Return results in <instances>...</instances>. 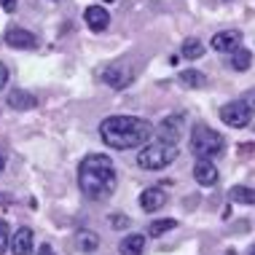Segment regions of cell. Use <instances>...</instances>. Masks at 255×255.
<instances>
[{
  "label": "cell",
  "instance_id": "obj_30",
  "mask_svg": "<svg viewBox=\"0 0 255 255\" xmlns=\"http://www.w3.org/2000/svg\"><path fill=\"white\" fill-rule=\"evenodd\" d=\"M247 255H255V245H253V247H250V253H247Z\"/></svg>",
  "mask_w": 255,
  "mask_h": 255
},
{
  "label": "cell",
  "instance_id": "obj_16",
  "mask_svg": "<svg viewBox=\"0 0 255 255\" xmlns=\"http://www.w3.org/2000/svg\"><path fill=\"white\" fill-rule=\"evenodd\" d=\"M75 242H78L81 253H94L100 247V234L92 231V229H81L78 234H75Z\"/></svg>",
  "mask_w": 255,
  "mask_h": 255
},
{
  "label": "cell",
  "instance_id": "obj_10",
  "mask_svg": "<svg viewBox=\"0 0 255 255\" xmlns=\"http://www.w3.org/2000/svg\"><path fill=\"white\" fill-rule=\"evenodd\" d=\"M194 180L199 185H204V188H210V185H215L220 180V172L210 158H199V161L194 164Z\"/></svg>",
  "mask_w": 255,
  "mask_h": 255
},
{
  "label": "cell",
  "instance_id": "obj_28",
  "mask_svg": "<svg viewBox=\"0 0 255 255\" xmlns=\"http://www.w3.org/2000/svg\"><path fill=\"white\" fill-rule=\"evenodd\" d=\"M40 255H51V247H49V245H43V247H40Z\"/></svg>",
  "mask_w": 255,
  "mask_h": 255
},
{
  "label": "cell",
  "instance_id": "obj_7",
  "mask_svg": "<svg viewBox=\"0 0 255 255\" xmlns=\"http://www.w3.org/2000/svg\"><path fill=\"white\" fill-rule=\"evenodd\" d=\"M3 40H5V46H11V49H22V51L35 49L38 46V38L32 35L30 30H22V27H8Z\"/></svg>",
  "mask_w": 255,
  "mask_h": 255
},
{
  "label": "cell",
  "instance_id": "obj_14",
  "mask_svg": "<svg viewBox=\"0 0 255 255\" xmlns=\"http://www.w3.org/2000/svg\"><path fill=\"white\" fill-rule=\"evenodd\" d=\"M164 204H167V194L161 188H145L140 194V207L145 212H158Z\"/></svg>",
  "mask_w": 255,
  "mask_h": 255
},
{
  "label": "cell",
  "instance_id": "obj_3",
  "mask_svg": "<svg viewBox=\"0 0 255 255\" xmlns=\"http://www.w3.org/2000/svg\"><path fill=\"white\" fill-rule=\"evenodd\" d=\"M188 148H191V153H194L196 158H215V156L223 153L226 140H223V134L215 132L212 127L199 124V127H194V132H191Z\"/></svg>",
  "mask_w": 255,
  "mask_h": 255
},
{
  "label": "cell",
  "instance_id": "obj_27",
  "mask_svg": "<svg viewBox=\"0 0 255 255\" xmlns=\"http://www.w3.org/2000/svg\"><path fill=\"white\" fill-rule=\"evenodd\" d=\"M242 100L247 102V105H250V110H253V113H255V89H253L250 94H247V97H242Z\"/></svg>",
  "mask_w": 255,
  "mask_h": 255
},
{
  "label": "cell",
  "instance_id": "obj_21",
  "mask_svg": "<svg viewBox=\"0 0 255 255\" xmlns=\"http://www.w3.org/2000/svg\"><path fill=\"white\" fill-rule=\"evenodd\" d=\"M177 226V220L175 218H164V220H153V223L148 226V237H161V234H167L172 231Z\"/></svg>",
  "mask_w": 255,
  "mask_h": 255
},
{
  "label": "cell",
  "instance_id": "obj_2",
  "mask_svg": "<svg viewBox=\"0 0 255 255\" xmlns=\"http://www.w3.org/2000/svg\"><path fill=\"white\" fill-rule=\"evenodd\" d=\"M156 134L153 124L137 116H108L100 124V137L108 148L113 150H129V148H142L148 140Z\"/></svg>",
  "mask_w": 255,
  "mask_h": 255
},
{
  "label": "cell",
  "instance_id": "obj_15",
  "mask_svg": "<svg viewBox=\"0 0 255 255\" xmlns=\"http://www.w3.org/2000/svg\"><path fill=\"white\" fill-rule=\"evenodd\" d=\"M142 250H145V234H129L119 242L121 255H142Z\"/></svg>",
  "mask_w": 255,
  "mask_h": 255
},
{
  "label": "cell",
  "instance_id": "obj_23",
  "mask_svg": "<svg viewBox=\"0 0 255 255\" xmlns=\"http://www.w3.org/2000/svg\"><path fill=\"white\" fill-rule=\"evenodd\" d=\"M110 226L113 229H129V218L127 215H110Z\"/></svg>",
  "mask_w": 255,
  "mask_h": 255
},
{
  "label": "cell",
  "instance_id": "obj_8",
  "mask_svg": "<svg viewBox=\"0 0 255 255\" xmlns=\"http://www.w3.org/2000/svg\"><path fill=\"white\" fill-rule=\"evenodd\" d=\"M183 132H185V119L177 113V116H167V119L158 124L156 134L161 137V140H167V142H177L183 137Z\"/></svg>",
  "mask_w": 255,
  "mask_h": 255
},
{
  "label": "cell",
  "instance_id": "obj_5",
  "mask_svg": "<svg viewBox=\"0 0 255 255\" xmlns=\"http://www.w3.org/2000/svg\"><path fill=\"white\" fill-rule=\"evenodd\" d=\"M250 119H253V110L245 100H234L229 105L220 108V121L231 129H245L250 124Z\"/></svg>",
  "mask_w": 255,
  "mask_h": 255
},
{
  "label": "cell",
  "instance_id": "obj_13",
  "mask_svg": "<svg viewBox=\"0 0 255 255\" xmlns=\"http://www.w3.org/2000/svg\"><path fill=\"white\" fill-rule=\"evenodd\" d=\"M84 19H86L89 30H94V32L108 30V24H110V13L102 8V5H89V8L84 11Z\"/></svg>",
  "mask_w": 255,
  "mask_h": 255
},
{
  "label": "cell",
  "instance_id": "obj_4",
  "mask_svg": "<svg viewBox=\"0 0 255 255\" xmlns=\"http://www.w3.org/2000/svg\"><path fill=\"white\" fill-rule=\"evenodd\" d=\"M175 158H177V142L158 140V142H148V145H142V150L137 153V164H140L142 169L158 172V169H167Z\"/></svg>",
  "mask_w": 255,
  "mask_h": 255
},
{
  "label": "cell",
  "instance_id": "obj_6",
  "mask_svg": "<svg viewBox=\"0 0 255 255\" xmlns=\"http://www.w3.org/2000/svg\"><path fill=\"white\" fill-rule=\"evenodd\" d=\"M210 46L220 54H234L242 46V32L239 30H223V32H215L210 40Z\"/></svg>",
  "mask_w": 255,
  "mask_h": 255
},
{
  "label": "cell",
  "instance_id": "obj_22",
  "mask_svg": "<svg viewBox=\"0 0 255 255\" xmlns=\"http://www.w3.org/2000/svg\"><path fill=\"white\" fill-rule=\"evenodd\" d=\"M5 250H11V231H8V223L0 220V255Z\"/></svg>",
  "mask_w": 255,
  "mask_h": 255
},
{
  "label": "cell",
  "instance_id": "obj_1",
  "mask_svg": "<svg viewBox=\"0 0 255 255\" xmlns=\"http://www.w3.org/2000/svg\"><path fill=\"white\" fill-rule=\"evenodd\" d=\"M116 167L113 158L105 153H89L78 164V188L92 202H105L116 191Z\"/></svg>",
  "mask_w": 255,
  "mask_h": 255
},
{
  "label": "cell",
  "instance_id": "obj_19",
  "mask_svg": "<svg viewBox=\"0 0 255 255\" xmlns=\"http://www.w3.org/2000/svg\"><path fill=\"white\" fill-rule=\"evenodd\" d=\"M204 51H207V49H204V43H202L199 38H188V40L183 43V49H180V54H183L185 59H202Z\"/></svg>",
  "mask_w": 255,
  "mask_h": 255
},
{
  "label": "cell",
  "instance_id": "obj_26",
  "mask_svg": "<svg viewBox=\"0 0 255 255\" xmlns=\"http://www.w3.org/2000/svg\"><path fill=\"white\" fill-rule=\"evenodd\" d=\"M0 5H3V11H8V13L16 11V0H0Z\"/></svg>",
  "mask_w": 255,
  "mask_h": 255
},
{
  "label": "cell",
  "instance_id": "obj_12",
  "mask_svg": "<svg viewBox=\"0 0 255 255\" xmlns=\"http://www.w3.org/2000/svg\"><path fill=\"white\" fill-rule=\"evenodd\" d=\"M5 102H8V108H13V110H32L38 105V97L32 92H27V89H11Z\"/></svg>",
  "mask_w": 255,
  "mask_h": 255
},
{
  "label": "cell",
  "instance_id": "obj_20",
  "mask_svg": "<svg viewBox=\"0 0 255 255\" xmlns=\"http://www.w3.org/2000/svg\"><path fill=\"white\" fill-rule=\"evenodd\" d=\"M229 196L237 204H255V188H247V185H234L229 191Z\"/></svg>",
  "mask_w": 255,
  "mask_h": 255
},
{
  "label": "cell",
  "instance_id": "obj_11",
  "mask_svg": "<svg viewBox=\"0 0 255 255\" xmlns=\"http://www.w3.org/2000/svg\"><path fill=\"white\" fill-rule=\"evenodd\" d=\"M32 245H35V234H32V229H27V226L11 234V253L13 255H30Z\"/></svg>",
  "mask_w": 255,
  "mask_h": 255
},
{
  "label": "cell",
  "instance_id": "obj_18",
  "mask_svg": "<svg viewBox=\"0 0 255 255\" xmlns=\"http://www.w3.org/2000/svg\"><path fill=\"white\" fill-rule=\"evenodd\" d=\"M250 65H253V54L247 51L245 46H239V49L231 54V67L237 73H245V70H250Z\"/></svg>",
  "mask_w": 255,
  "mask_h": 255
},
{
  "label": "cell",
  "instance_id": "obj_29",
  "mask_svg": "<svg viewBox=\"0 0 255 255\" xmlns=\"http://www.w3.org/2000/svg\"><path fill=\"white\" fill-rule=\"evenodd\" d=\"M5 169V153H0V172Z\"/></svg>",
  "mask_w": 255,
  "mask_h": 255
},
{
  "label": "cell",
  "instance_id": "obj_24",
  "mask_svg": "<svg viewBox=\"0 0 255 255\" xmlns=\"http://www.w3.org/2000/svg\"><path fill=\"white\" fill-rule=\"evenodd\" d=\"M239 153L242 156H255V142H242V145H239Z\"/></svg>",
  "mask_w": 255,
  "mask_h": 255
},
{
  "label": "cell",
  "instance_id": "obj_17",
  "mask_svg": "<svg viewBox=\"0 0 255 255\" xmlns=\"http://www.w3.org/2000/svg\"><path fill=\"white\" fill-rule=\"evenodd\" d=\"M177 81H180L183 86H188V89H204L207 86V75L202 70H194V67L180 70V73H177Z\"/></svg>",
  "mask_w": 255,
  "mask_h": 255
},
{
  "label": "cell",
  "instance_id": "obj_9",
  "mask_svg": "<svg viewBox=\"0 0 255 255\" xmlns=\"http://www.w3.org/2000/svg\"><path fill=\"white\" fill-rule=\"evenodd\" d=\"M102 81H105L108 86H113V89H124V86H129L134 81V73L129 70V67H124V65H110L102 70Z\"/></svg>",
  "mask_w": 255,
  "mask_h": 255
},
{
  "label": "cell",
  "instance_id": "obj_25",
  "mask_svg": "<svg viewBox=\"0 0 255 255\" xmlns=\"http://www.w3.org/2000/svg\"><path fill=\"white\" fill-rule=\"evenodd\" d=\"M5 84H8V67L0 62V89H5Z\"/></svg>",
  "mask_w": 255,
  "mask_h": 255
}]
</instances>
